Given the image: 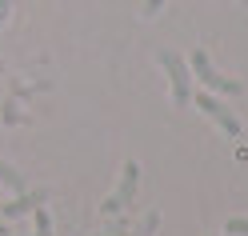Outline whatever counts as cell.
Wrapping results in <instances>:
<instances>
[{"mask_svg":"<svg viewBox=\"0 0 248 236\" xmlns=\"http://www.w3.org/2000/svg\"><path fill=\"white\" fill-rule=\"evenodd\" d=\"M36 236H52V220L44 208H36Z\"/></svg>","mask_w":248,"mask_h":236,"instance_id":"8","label":"cell"},{"mask_svg":"<svg viewBox=\"0 0 248 236\" xmlns=\"http://www.w3.org/2000/svg\"><path fill=\"white\" fill-rule=\"evenodd\" d=\"M136 188H140V164H136V160H128V164L120 168V184H116V192L100 204V212H104V216H116V212H124V208L132 204Z\"/></svg>","mask_w":248,"mask_h":236,"instance_id":"3","label":"cell"},{"mask_svg":"<svg viewBox=\"0 0 248 236\" xmlns=\"http://www.w3.org/2000/svg\"><path fill=\"white\" fill-rule=\"evenodd\" d=\"M4 16H8V0H0V24H4Z\"/></svg>","mask_w":248,"mask_h":236,"instance_id":"10","label":"cell"},{"mask_svg":"<svg viewBox=\"0 0 248 236\" xmlns=\"http://www.w3.org/2000/svg\"><path fill=\"white\" fill-rule=\"evenodd\" d=\"M160 60V68L168 76V88H172V104L184 108V104H192V72H188V60H180L176 52H156Z\"/></svg>","mask_w":248,"mask_h":236,"instance_id":"1","label":"cell"},{"mask_svg":"<svg viewBox=\"0 0 248 236\" xmlns=\"http://www.w3.org/2000/svg\"><path fill=\"white\" fill-rule=\"evenodd\" d=\"M160 8H164V0H144V16H156Z\"/></svg>","mask_w":248,"mask_h":236,"instance_id":"9","label":"cell"},{"mask_svg":"<svg viewBox=\"0 0 248 236\" xmlns=\"http://www.w3.org/2000/svg\"><path fill=\"white\" fill-rule=\"evenodd\" d=\"M192 100H196V108H200V112H204V116H208V120H212L228 140H236V136H240V120H236V112H232L224 100H216L212 92H196Z\"/></svg>","mask_w":248,"mask_h":236,"instance_id":"4","label":"cell"},{"mask_svg":"<svg viewBox=\"0 0 248 236\" xmlns=\"http://www.w3.org/2000/svg\"><path fill=\"white\" fill-rule=\"evenodd\" d=\"M236 4H240V8H248V0H236Z\"/></svg>","mask_w":248,"mask_h":236,"instance_id":"11","label":"cell"},{"mask_svg":"<svg viewBox=\"0 0 248 236\" xmlns=\"http://www.w3.org/2000/svg\"><path fill=\"white\" fill-rule=\"evenodd\" d=\"M0 184H8V188H12L16 196L24 192V176H20V172L12 168V164H4V160H0Z\"/></svg>","mask_w":248,"mask_h":236,"instance_id":"6","label":"cell"},{"mask_svg":"<svg viewBox=\"0 0 248 236\" xmlns=\"http://www.w3.org/2000/svg\"><path fill=\"white\" fill-rule=\"evenodd\" d=\"M0 232H4V224H0Z\"/></svg>","mask_w":248,"mask_h":236,"instance_id":"12","label":"cell"},{"mask_svg":"<svg viewBox=\"0 0 248 236\" xmlns=\"http://www.w3.org/2000/svg\"><path fill=\"white\" fill-rule=\"evenodd\" d=\"M40 208V192H20L12 204H4V220H16L24 212H36Z\"/></svg>","mask_w":248,"mask_h":236,"instance_id":"5","label":"cell"},{"mask_svg":"<svg viewBox=\"0 0 248 236\" xmlns=\"http://www.w3.org/2000/svg\"><path fill=\"white\" fill-rule=\"evenodd\" d=\"M188 72H192V76H196V80L204 84V88H212V92H224V96H240V92H244V84H240V80H232V76L216 72V68H212V60H208V52H200V48L188 56Z\"/></svg>","mask_w":248,"mask_h":236,"instance_id":"2","label":"cell"},{"mask_svg":"<svg viewBox=\"0 0 248 236\" xmlns=\"http://www.w3.org/2000/svg\"><path fill=\"white\" fill-rule=\"evenodd\" d=\"M228 236H248V216H232L228 224H224Z\"/></svg>","mask_w":248,"mask_h":236,"instance_id":"7","label":"cell"}]
</instances>
